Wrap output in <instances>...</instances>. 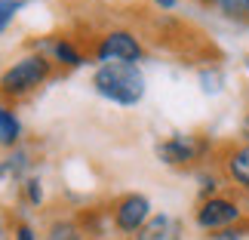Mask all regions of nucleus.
Returning <instances> with one entry per match:
<instances>
[{
    "label": "nucleus",
    "instance_id": "18",
    "mask_svg": "<svg viewBox=\"0 0 249 240\" xmlns=\"http://www.w3.org/2000/svg\"><path fill=\"white\" fill-rule=\"evenodd\" d=\"M209 3H215V0H209Z\"/></svg>",
    "mask_w": 249,
    "mask_h": 240
},
{
    "label": "nucleus",
    "instance_id": "12",
    "mask_svg": "<svg viewBox=\"0 0 249 240\" xmlns=\"http://www.w3.org/2000/svg\"><path fill=\"white\" fill-rule=\"evenodd\" d=\"M18 6H22V0H0V28H6L9 22H13Z\"/></svg>",
    "mask_w": 249,
    "mask_h": 240
},
{
    "label": "nucleus",
    "instance_id": "6",
    "mask_svg": "<svg viewBox=\"0 0 249 240\" xmlns=\"http://www.w3.org/2000/svg\"><path fill=\"white\" fill-rule=\"evenodd\" d=\"M200 154V145L191 136H172L166 142H160L157 145V157L160 160H166V163H188V160H194Z\"/></svg>",
    "mask_w": 249,
    "mask_h": 240
},
{
    "label": "nucleus",
    "instance_id": "17",
    "mask_svg": "<svg viewBox=\"0 0 249 240\" xmlns=\"http://www.w3.org/2000/svg\"><path fill=\"white\" fill-rule=\"evenodd\" d=\"M157 3L163 6V9H172V6H176V0H157Z\"/></svg>",
    "mask_w": 249,
    "mask_h": 240
},
{
    "label": "nucleus",
    "instance_id": "14",
    "mask_svg": "<svg viewBox=\"0 0 249 240\" xmlns=\"http://www.w3.org/2000/svg\"><path fill=\"white\" fill-rule=\"evenodd\" d=\"M243 228H225V231H218L215 234V240H243Z\"/></svg>",
    "mask_w": 249,
    "mask_h": 240
},
{
    "label": "nucleus",
    "instance_id": "5",
    "mask_svg": "<svg viewBox=\"0 0 249 240\" xmlns=\"http://www.w3.org/2000/svg\"><path fill=\"white\" fill-rule=\"evenodd\" d=\"M148 200L142 197V194H132L126 200H120V206H117V213H114V222H117L120 231H142L148 222Z\"/></svg>",
    "mask_w": 249,
    "mask_h": 240
},
{
    "label": "nucleus",
    "instance_id": "15",
    "mask_svg": "<svg viewBox=\"0 0 249 240\" xmlns=\"http://www.w3.org/2000/svg\"><path fill=\"white\" fill-rule=\"evenodd\" d=\"M16 240H34V234H31V228H18V234H16Z\"/></svg>",
    "mask_w": 249,
    "mask_h": 240
},
{
    "label": "nucleus",
    "instance_id": "3",
    "mask_svg": "<svg viewBox=\"0 0 249 240\" xmlns=\"http://www.w3.org/2000/svg\"><path fill=\"white\" fill-rule=\"evenodd\" d=\"M240 219V206L228 197H209L203 200V206L197 209V225L206 231H225Z\"/></svg>",
    "mask_w": 249,
    "mask_h": 240
},
{
    "label": "nucleus",
    "instance_id": "1",
    "mask_svg": "<svg viewBox=\"0 0 249 240\" xmlns=\"http://www.w3.org/2000/svg\"><path fill=\"white\" fill-rule=\"evenodd\" d=\"M95 90L117 105H136L145 95V77L132 62H108L95 71Z\"/></svg>",
    "mask_w": 249,
    "mask_h": 240
},
{
    "label": "nucleus",
    "instance_id": "13",
    "mask_svg": "<svg viewBox=\"0 0 249 240\" xmlns=\"http://www.w3.org/2000/svg\"><path fill=\"white\" fill-rule=\"evenodd\" d=\"M55 55H59V59H62L65 65H80V55L74 53L68 43H59V46H55Z\"/></svg>",
    "mask_w": 249,
    "mask_h": 240
},
{
    "label": "nucleus",
    "instance_id": "11",
    "mask_svg": "<svg viewBox=\"0 0 249 240\" xmlns=\"http://www.w3.org/2000/svg\"><path fill=\"white\" fill-rule=\"evenodd\" d=\"M50 240H80V234L71 222H55L50 228Z\"/></svg>",
    "mask_w": 249,
    "mask_h": 240
},
{
    "label": "nucleus",
    "instance_id": "8",
    "mask_svg": "<svg viewBox=\"0 0 249 240\" xmlns=\"http://www.w3.org/2000/svg\"><path fill=\"white\" fill-rule=\"evenodd\" d=\"M228 172H231V179L237 185H243L249 191V145L231 151V157H228Z\"/></svg>",
    "mask_w": 249,
    "mask_h": 240
},
{
    "label": "nucleus",
    "instance_id": "2",
    "mask_svg": "<svg viewBox=\"0 0 249 240\" xmlns=\"http://www.w3.org/2000/svg\"><path fill=\"white\" fill-rule=\"evenodd\" d=\"M46 74H50V65H46L40 55H37V59H22L18 65H13V68L3 74L0 86H3V92L18 95V92H28L31 86H37Z\"/></svg>",
    "mask_w": 249,
    "mask_h": 240
},
{
    "label": "nucleus",
    "instance_id": "9",
    "mask_svg": "<svg viewBox=\"0 0 249 240\" xmlns=\"http://www.w3.org/2000/svg\"><path fill=\"white\" fill-rule=\"evenodd\" d=\"M18 139V120L6 108H0V145H13Z\"/></svg>",
    "mask_w": 249,
    "mask_h": 240
},
{
    "label": "nucleus",
    "instance_id": "7",
    "mask_svg": "<svg viewBox=\"0 0 249 240\" xmlns=\"http://www.w3.org/2000/svg\"><path fill=\"white\" fill-rule=\"evenodd\" d=\"M136 240H181V222L172 216H154L145 222Z\"/></svg>",
    "mask_w": 249,
    "mask_h": 240
},
{
    "label": "nucleus",
    "instance_id": "10",
    "mask_svg": "<svg viewBox=\"0 0 249 240\" xmlns=\"http://www.w3.org/2000/svg\"><path fill=\"white\" fill-rule=\"evenodd\" d=\"M215 6L231 18H243L246 22V0H215Z\"/></svg>",
    "mask_w": 249,
    "mask_h": 240
},
{
    "label": "nucleus",
    "instance_id": "4",
    "mask_svg": "<svg viewBox=\"0 0 249 240\" xmlns=\"http://www.w3.org/2000/svg\"><path fill=\"white\" fill-rule=\"evenodd\" d=\"M142 55V46L136 43V37L126 34V31H114L102 40L99 46V59L108 65V62H136Z\"/></svg>",
    "mask_w": 249,
    "mask_h": 240
},
{
    "label": "nucleus",
    "instance_id": "16",
    "mask_svg": "<svg viewBox=\"0 0 249 240\" xmlns=\"http://www.w3.org/2000/svg\"><path fill=\"white\" fill-rule=\"evenodd\" d=\"M240 132H243V139L249 142V114H246V117H243V123H240Z\"/></svg>",
    "mask_w": 249,
    "mask_h": 240
}]
</instances>
